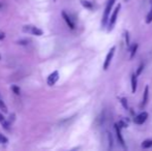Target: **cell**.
Listing matches in <instances>:
<instances>
[{"label": "cell", "mask_w": 152, "mask_h": 151, "mask_svg": "<svg viewBox=\"0 0 152 151\" xmlns=\"http://www.w3.org/2000/svg\"><path fill=\"white\" fill-rule=\"evenodd\" d=\"M150 4H151V7H150L149 13L146 17V23L147 24H150L152 22V0H150Z\"/></svg>", "instance_id": "cell-12"}, {"label": "cell", "mask_w": 152, "mask_h": 151, "mask_svg": "<svg viewBox=\"0 0 152 151\" xmlns=\"http://www.w3.org/2000/svg\"><path fill=\"white\" fill-rule=\"evenodd\" d=\"M0 59H1V56H0Z\"/></svg>", "instance_id": "cell-25"}, {"label": "cell", "mask_w": 152, "mask_h": 151, "mask_svg": "<svg viewBox=\"0 0 152 151\" xmlns=\"http://www.w3.org/2000/svg\"><path fill=\"white\" fill-rule=\"evenodd\" d=\"M148 96H149V87H148V86H146V87H145L144 96H143L142 104H141V106H140L141 108H144L145 106L147 105V102H148Z\"/></svg>", "instance_id": "cell-9"}, {"label": "cell", "mask_w": 152, "mask_h": 151, "mask_svg": "<svg viewBox=\"0 0 152 151\" xmlns=\"http://www.w3.org/2000/svg\"><path fill=\"white\" fill-rule=\"evenodd\" d=\"M115 50H116V48H115V47H112L111 50L109 51L108 55H107V57H106V60H105V63H103V69H105V70H107V69L109 68V66H110L112 58H113L114 53H115Z\"/></svg>", "instance_id": "cell-4"}, {"label": "cell", "mask_w": 152, "mask_h": 151, "mask_svg": "<svg viewBox=\"0 0 152 151\" xmlns=\"http://www.w3.org/2000/svg\"><path fill=\"white\" fill-rule=\"evenodd\" d=\"M138 44H134V46H132V52H130V59H132L134 57V55H136V53H137V50H138Z\"/></svg>", "instance_id": "cell-14"}, {"label": "cell", "mask_w": 152, "mask_h": 151, "mask_svg": "<svg viewBox=\"0 0 152 151\" xmlns=\"http://www.w3.org/2000/svg\"><path fill=\"white\" fill-rule=\"evenodd\" d=\"M124 1H128V0H124Z\"/></svg>", "instance_id": "cell-24"}, {"label": "cell", "mask_w": 152, "mask_h": 151, "mask_svg": "<svg viewBox=\"0 0 152 151\" xmlns=\"http://www.w3.org/2000/svg\"><path fill=\"white\" fill-rule=\"evenodd\" d=\"M23 31L24 32H27V33L33 34V35H36V36H41L44 34V31L41 30V29L37 28V27H35V26H24Z\"/></svg>", "instance_id": "cell-3"}, {"label": "cell", "mask_w": 152, "mask_h": 151, "mask_svg": "<svg viewBox=\"0 0 152 151\" xmlns=\"http://www.w3.org/2000/svg\"><path fill=\"white\" fill-rule=\"evenodd\" d=\"M81 4L84 6L85 8H88V9H92V3L87 1V0H81Z\"/></svg>", "instance_id": "cell-13"}, {"label": "cell", "mask_w": 152, "mask_h": 151, "mask_svg": "<svg viewBox=\"0 0 152 151\" xmlns=\"http://www.w3.org/2000/svg\"><path fill=\"white\" fill-rule=\"evenodd\" d=\"M125 41H126V45L129 46V36H128V32L125 31Z\"/></svg>", "instance_id": "cell-21"}, {"label": "cell", "mask_w": 152, "mask_h": 151, "mask_svg": "<svg viewBox=\"0 0 152 151\" xmlns=\"http://www.w3.org/2000/svg\"><path fill=\"white\" fill-rule=\"evenodd\" d=\"M116 2V0H109L108 3L106 5V8H105V13H103V21H101V26L103 28H105L109 22V19H110V13H111L112 7H113L114 3Z\"/></svg>", "instance_id": "cell-1"}, {"label": "cell", "mask_w": 152, "mask_h": 151, "mask_svg": "<svg viewBox=\"0 0 152 151\" xmlns=\"http://www.w3.org/2000/svg\"><path fill=\"white\" fill-rule=\"evenodd\" d=\"M120 100H121V105L123 106V108L125 109V110H128V105H127V100L126 98H120Z\"/></svg>", "instance_id": "cell-16"}, {"label": "cell", "mask_w": 152, "mask_h": 151, "mask_svg": "<svg viewBox=\"0 0 152 151\" xmlns=\"http://www.w3.org/2000/svg\"><path fill=\"white\" fill-rule=\"evenodd\" d=\"M58 80H59V72H57V70H55V72H53L49 77H48L47 83H48L49 86H53L54 84H56V82Z\"/></svg>", "instance_id": "cell-6"}, {"label": "cell", "mask_w": 152, "mask_h": 151, "mask_svg": "<svg viewBox=\"0 0 152 151\" xmlns=\"http://www.w3.org/2000/svg\"><path fill=\"white\" fill-rule=\"evenodd\" d=\"M120 8H121V4H118L116 6V8H115V10L113 12V14H112L111 18H110V21H109V28H108V31H112L114 28V25H115V23H116L117 21V17H118V14H119V10H120Z\"/></svg>", "instance_id": "cell-2"}, {"label": "cell", "mask_w": 152, "mask_h": 151, "mask_svg": "<svg viewBox=\"0 0 152 151\" xmlns=\"http://www.w3.org/2000/svg\"><path fill=\"white\" fill-rule=\"evenodd\" d=\"M147 118H148V113L147 112H142V113H140L139 115H137L136 117L134 118V122L136 123V124L141 125V124H143L145 121L147 120Z\"/></svg>", "instance_id": "cell-5"}, {"label": "cell", "mask_w": 152, "mask_h": 151, "mask_svg": "<svg viewBox=\"0 0 152 151\" xmlns=\"http://www.w3.org/2000/svg\"><path fill=\"white\" fill-rule=\"evenodd\" d=\"M54 1H55V0H54Z\"/></svg>", "instance_id": "cell-26"}, {"label": "cell", "mask_w": 152, "mask_h": 151, "mask_svg": "<svg viewBox=\"0 0 152 151\" xmlns=\"http://www.w3.org/2000/svg\"><path fill=\"white\" fill-rule=\"evenodd\" d=\"M4 37H5V33H3V32H0V41H2Z\"/></svg>", "instance_id": "cell-22"}, {"label": "cell", "mask_w": 152, "mask_h": 151, "mask_svg": "<svg viewBox=\"0 0 152 151\" xmlns=\"http://www.w3.org/2000/svg\"><path fill=\"white\" fill-rule=\"evenodd\" d=\"M61 15H62V18L64 19V21L66 22L67 25H68V27H70V29H74V28H75V24H74V22L72 21V19H70V16L67 15V14L65 13V12H62Z\"/></svg>", "instance_id": "cell-8"}, {"label": "cell", "mask_w": 152, "mask_h": 151, "mask_svg": "<svg viewBox=\"0 0 152 151\" xmlns=\"http://www.w3.org/2000/svg\"><path fill=\"white\" fill-rule=\"evenodd\" d=\"M143 69H144V64H140L139 68H138V70H137V74H138V76H139V74H142Z\"/></svg>", "instance_id": "cell-20"}, {"label": "cell", "mask_w": 152, "mask_h": 151, "mask_svg": "<svg viewBox=\"0 0 152 151\" xmlns=\"http://www.w3.org/2000/svg\"><path fill=\"white\" fill-rule=\"evenodd\" d=\"M141 146H142V148H144V149L151 148L152 147V140H145V141L142 143Z\"/></svg>", "instance_id": "cell-11"}, {"label": "cell", "mask_w": 152, "mask_h": 151, "mask_svg": "<svg viewBox=\"0 0 152 151\" xmlns=\"http://www.w3.org/2000/svg\"><path fill=\"white\" fill-rule=\"evenodd\" d=\"M11 90H13V92L15 93V94L20 95L21 90H20V88H19L18 86H17V85H13V86H11Z\"/></svg>", "instance_id": "cell-17"}, {"label": "cell", "mask_w": 152, "mask_h": 151, "mask_svg": "<svg viewBox=\"0 0 152 151\" xmlns=\"http://www.w3.org/2000/svg\"><path fill=\"white\" fill-rule=\"evenodd\" d=\"M7 142H8V139L6 138V137L3 136V135H1V133H0V143L5 144V143H7Z\"/></svg>", "instance_id": "cell-18"}, {"label": "cell", "mask_w": 152, "mask_h": 151, "mask_svg": "<svg viewBox=\"0 0 152 151\" xmlns=\"http://www.w3.org/2000/svg\"><path fill=\"white\" fill-rule=\"evenodd\" d=\"M9 118H10V119H9V122H11V121H14V119H15V118H16V116L14 115V114H11Z\"/></svg>", "instance_id": "cell-23"}, {"label": "cell", "mask_w": 152, "mask_h": 151, "mask_svg": "<svg viewBox=\"0 0 152 151\" xmlns=\"http://www.w3.org/2000/svg\"><path fill=\"white\" fill-rule=\"evenodd\" d=\"M137 74H132V93H134L137 91V84H138V81H137Z\"/></svg>", "instance_id": "cell-10"}, {"label": "cell", "mask_w": 152, "mask_h": 151, "mask_svg": "<svg viewBox=\"0 0 152 151\" xmlns=\"http://www.w3.org/2000/svg\"><path fill=\"white\" fill-rule=\"evenodd\" d=\"M115 131H116V136H117V140H118V142L120 143V145H121L124 149H126L125 144H124V139L121 135V126L119 125L118 123L115 124Z\"/></svg>", "instance_id": "cell-7"}, {"label": "cell", "mask_w": 152, "mask_h": 151, "mask_svg": "<svg viewBox=\"0 0 152 151\" xmlns=\"http://www.w3.org/2000/svg\"><path fill=\"white\" fill-rule=\"evenodd\" d=\"M0 110L2 111L3 113H7V107L5 106V104L1 98H0Z\"/></svg>", "instance_id": "cell-15"}, {"label": "cell", "mask_w": 152, "mask_h": 151, "mask_svg": "<svg viewBox=\"0 0 152 151\" xmlns=\"http://www.w3.org/2000/svg\"><path fill=\"white\" fill-rule=\"evenodd\" d=\"M109 145H110V149H113V138H112V135L111 133H109Z\"/></svg>", "instance_id": "cell-19"}]
</instances>
